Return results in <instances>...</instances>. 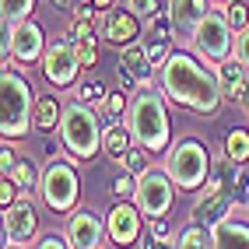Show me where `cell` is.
Wrapping results in <instances>:
<instances>
[{
  "label": "cell",
  "mask_w": 249,
  "mask_h": 249,
  "mask_svg": "<svg viewBox=\"0 0 249 249\" xmlns=\"http://www.w3.org/2000/svg\"><path fill=\"white\" fill-rule=\"evenodd\" d=\"M158 85L169 102L190 112H200V116H214L218 106L225 102L218 71H207L190 53H169V60L158 67Z\"/></svg>",
  "instance_id": "6da1fadb"
},
{
  "label": "cell",
  "mask_w": 249,
  "mask_h": 249,
  "mask_svg": "<svg viewBox=\"0 0 249 249\" xmlns=\"http://www.w3.org/2000/svg\"><path fill=\"white\" fill-rule=\"evenodd\" d=\"M126 126L141 147H147L151 155H161L169 147V112H165V91H155L151 85H144L134 98H130Z\"/></svg>",
  "instance_id": "7a4b0ae2"
},
{
  "label": "cell",
  "mask_w": 249,
  "mask_h": 249,
  "mask_svg": "<svg viewBox=\"0 0 249 249\" xmlns=\"http://www.w3.org/2000/svg\"><path fill=\"white\" fill-rule=\"evenodd\" d=\"M32 126H36V98H32V88L21 77V71L4 60V71H0V130H4V141L25 137Z\"/></svg>",
  "instance_id": "3957f363"
},
{
  "label": "cell",
  "mask_w": 249,
  "mask_h": 249,
  "mask_svg": "<svg viewBox=\"0 0 249 249\" xmlns=\"http://www.w3.org/2000/svg\"><path fill=\"white\" fill-rule=\"evenodd\" d=\"M102 134L106 126L98 123V116L88 102H67L63 106V120H60V141L63 147L71 151V158L77 161H88L102 151Z\"/></svg>",
  "instance_id": "277c9868"
},
{
  "label": "cell",
  "mask_w": 249,
  "mask_h": 249,
  "mask_svg": "<svg viewBox=\"0 0 249 249\" xmlns=\"http://www.w3.org/2000/svg\"><path fill=\"white\" fill-rule=\"evenodd\" d=\"M211 155H207V144H200L196 137L179 141L169 155H165V172L172 176V182L179 190H200L207 186L211 179Z\"/></svg>",
  "instance_id": "5b68a950"
},
{
  "label": "cell",
  "mask_w": 249,
  "mask_h": 249,
  "mask_svg": "<svg viewBox=\"0 0 249 249\" xmlns=\"http://www.w3.org/2000/svg\"><path fill=\"white\" fill-rule=\"evenodd\" d=\"M176 200V182L165 169H147L144 176H137V193H134V204L141 207V214L147 221L165 218Z\"/></svg>",
  "instance_id": "8992f818"
},
{
  "label": "cell",
  "mask_w": 249,
  "mask_h": 249,
  "mask_svg": "<svg viewBox=\"0 0 249 249\" xmlns=\"http://www.w3.org/2000/svg\"><path fill=\"white\" fill-rule=\"evenodd\" d=\"M77 172L71 169L67 161H53L46 165V172L39 179V193H42V204L53 211V214H67L77 204Z\"/></svg>",
  "instance_id": "52a82bcc"
},
{
  "label": "cell",
  "mask_w": 249,
  "mask_h": 249,
  "mask_svg": "<svg viewBox=\"0 0 249 249\" xmlns=\"http://www.w3.org/2000/svg\"><path fill=\"white\" fill-rule=\"evenodd\" d=\"M193 49L200 53L204 60H214V63H225L231 56V49H235V39H231V25L225 21V14H207V18L193 28V36H190Z\"/></svg>",
  "instance_id": "ba28073f"
},
{
  "label": "cell",
  "mask_w": 249,
  "mask_h": 249,
  "mask_svg": "<svg viewBox=\"0 0 249 249\" xmlns=\"http://www.w3.org/2000/svg\"><path fill=\"white\" fill-rule=\"evenodd\" d=\"M81 71H85V67H81V60H77V53H74L71 36H60L56 42H49V46H46L42 74H46L49 85H56V88H71L74 81H77Z\"/></svg>",
  "instance_id": "9c48e42d"
},
{
  "label": "cell",
  "mask_w": 249,
  "mask_h": 249,
  "mask_svg": "<svg viewBox=\"0 0 249 249\" xmlns=\"http://www.w3.org/2000/svg\"><path fill=\"white\" fill-rule=\"evenodd\" d=\"M7 53L18 63H36L46 56V36L36 21H18V25H4V60Z\"/></svg>",
  "instance_id": "30bf717a"
},
{
  "label": "cell",
  "mask_w": 249,
  "mask_h": 249,
  "mask_svg": "<svg viewBox=\"0 0 249 249\" xmlns=\"http://www.w3.org/2000/svg\"><path fill=\"white\" fill-rule=\"evenodd\" d=\"M231 207H235V200H231V193L221 186L218 179H207V186H204V193L193 200V211H190V221L193 225H207V228H214V225H221L228 214H231Z\"/></svg>",
  "instance_id": "8fae6325"
},
{
  "label": "cell",
  "mask_w": 249,
  "mask_h": 249,
  "mask_svg": "<svg viewBox=\"0 0 249 249\" xmlns=\"http://www.w3.org/2000/svg\"><path fill=\"white\" fill-rule=\"evenodd\" d=\"M106 231H109V242L112 246H134L141 235V207L137 204H126V200H116L106 214Z\"/></svg>",
  "instance_id": "7c38bea8"
},
{
  "label": "cell",
  "mask_w": 249,
  "mask_h": 249,
  "mask_svg": "<svg viewBox=\"0 0 249 249\" xmlns=\"http://www.w3.org/2000/svg\"><path fill=\"white\" fill-rule=\"evenodd\" d=\"M39 228V211L32 200H14L11 207H4V239L11 246H25Z\"/></svg>",
  "instance_id": "4fadbf2b"
},
{
  "label": "cell",
  "mask_w": 249,
  "mask_h": 249,
  "mask_svg": "<svg viewBox=\"0 0 249 249\" xmlns=\"http://www.w3.org/2000/svg\"><path fill=\"white\" fill-rule=\"evenodd\" d=\"M106 221L95 211H71L67 214V242L71 249H98Z\"/></svg>",
  "instance_id": "5bb4252c"
},
{
  "label": "cell",
  "mask_w": 249,
  "mask_h": 249,
  "mask_svg": "<svg viewBox=\"0 0 249 249\" xmlns=\"http://www.w3.org/2000/svg\"><path fill=\"white\" fill-rule=\"evenodd\" d=\"M141 36V21H137V14L130 11V7H123V11H106L102 14V39L109 42V46H116V49H123V46H130Z\"/></svg>",
  "instance_id": "9a60e30c"
},
{
  "label": "cell",
  "mask_w": 249,
  "mask_h": 249,
  "mask_svg": "<svg viewBox=\"0 0 249 249\" xmlns=\"http://www.w3.org/2000/svg\"><path fill=\"white\" fill-rule=\"evenodd\" d=\"M211 14L207 0H169V18H172V28L182 32V36H193V28L200 25Z\"/></svg>",
  "instance_id": "2e32d148"
},
{
  "label": "cell",
  "mask_w": 249,
  "mask_h": 249,
  "mask_svg": "<svg viewBox=\"0 0 249 249\" xmlns=\"http://www.w3.org/2000/svg\"><path fill=\"white\" fill-rule=\"evenodd\" d=\"M120 63H123V71L137 81V85H147L151 81V56H147V46L144 42H130L120 49Z\"/></svg>",
  "instance_id": "e0dca14e"
},
{
  "label": "cell",
  "mask_w": 249,
  "mask_h": 249,
  "mask_svg": "<svg viewBox=\"0 0 249 249\" xmlns=\"http://www.w3.org/2000/svg\"><path fill=\"white\" fill-rule=\"evenodd\" d=\"M218 81H221L225 102H239V95H242L246 81H249V67H242L235 56H228L225 63H218Z\"/></svg>",
  "instance_id": "ac0fdd59"
},
{
  "label": "cell",
  "mask_w": 249,
  "mask_h": 249,
  "mask_svg": "<svg viewBox=\"0 0 249 249\" xmlns=\"http://www.w3.org/2000/svg\"><path fill=\"white\" fill-rule=\"evenodd\" d=\"M214 249H249V225L225 218L221 225H214Z\"/></svg>",
  "instance_id": "d6986e66"
},
{
  "label": "cell",
  "mask_w": 249,
  "mask_h": 249,
  "mask_svg": "<svg viewBox=\"0 0 249 249\" xmlns=\"http://www.w3.org/2000/svg\"><path fill=\"white\" fill-rule=\"evenodd\" d=\"M130 141H134L130 126H120V120H112V126H106V134H102V151L109 158H126Z\"/></svg>",
  "instance_id": "ffe728a7"
},
{
  "label": "cell",
  "mask_w": 249,
  "mask_h": 249,
  "mask_svg": "<svg viewBox=\"0 0 249 249\" xmlns=\"http://www.w3.org/2000/svg\"><path fill=\"white\" fill-rule=\"evenodd\" d=\"M63 120V109L53 95H39L36 98V130L39 134H49V130H56Z\"/></svg>",
  "instance_id": "44dd1931"
},
{
  "label": "cell",
  "mask_w": 249,
  "mask_h": 249,
  "mask_svg": "<svg viewBox=\"0 0 249 249\" xmlns=\"http://www.w3.org/2000/svg\"><path fill=\"white\" fill-rule=\"evenodd\" d=\"M176 249H214V231L207 228V225H186L179 231V242H176Z\"/></svg>",
  "instance_id": "7402d4cb"
},
{
  "label": "cell",
  "mask_w": 249,
  "mask_h": 249,
  "mask_svg": "<svg viewBox=\"0 0 249 249\" xmlns=\"http://www.w3.org/2000/svg\"><path fill=\"white\" fill-rule=\"evenodd\" d=\"M36 0H0V14H4V25H18V21H28Z\"/></svg>",
  "instance_id": "603a6c76"
},
{
  "label": "cell",
  "mask_w": 249,
  "mask_h": 249,
  "mask_svg": "<svg viewBox=\"0 0 249 249\" xmlns=\"http://www.w3.org/2000/svg\"><path fill=\"white\" fill-rule=\"evenodd\" d=\"M225 158H231V161H246L249 158V134L246 130H231L225 137Z\"/></svg>",
  "instance_id": "cb8c5ba5"
},
{
  "label": "cell",
  "mask_w": 249,
  "mask_h": 249,
  "mask_svg": "<svg viewBox=\"0 0 249 249\" xmlns=\"http://www.w3.org/2000/svg\"><path fill=\"white\" fill-rule=\"evenodd\" d=\"M221 14H225V21L231 25V32L249 28V4H246V0H231V4H225Z\"/></svg>",
  "instance_id": "d4e9b609"
},
{
  "label": "cell",
  "mask_w": 249,
  "mask_h": 249,
  "mask_svg": "<svg viewBox=\"0 0 249 249\" xmlns=\"http://www.w3.org/2000/svg\"><path fill=\"white\" fill-rule=\"evenodd\" d=\"M7 176L14 179V186H18V190H32V186H36V165H32V161L18 158V165H14Z\"/></svg>",
  "instance_id": "484cf974"
},
{
  "label": "cell",
  "mask_w": 249,
  "mask_h": 249,
  "mask_svg": "<svg viewBox=\"0 0 249 249\" xmlns=\"http://www.w3.org/2000/svg\"><path fill=\"white\" fill-rule=\"evenodd\" d=\"M106 95H109V91H106L102 81H85V85L77 88V98H81V102H88V106H102Z\"/></svg>",
  "instance_id": "4316f807"
},
{
  "label": "cell",
  "mask_w": 249,
  "mask_h": 249,
  "mask_svg": "<svg viewBox=\"0 0 249 249\" xmlns=\"http://www.w3.org/2000/svg\"><path fill=\"white\" fill-rule=\"evenodd\" d=\"M123 165H126V172L130 176H144L147 172V147H130L126 151V158H123Z\"/></svg>",
  "instance_id": "83f0119b"
},
{
  "label": "cell",
  "mask_w": 249,
  "mask_h": 249,
  "mask_svg": "<svg viewBox=\"0 0 249 249\" xmlns=\"http://www.w3.org/2000/svg\"><path fill=\"white\" fill-rule=\"evenodd\" d=\"M137 18H155V14H165V0H130L126 4Z\"/></svg>",
  "instance_id": "f1b7e54d"
},
{
  "label": "cell",
  "mask_w": 249,
  "mask_h": 249,
  "mask_svg": "<svg viewBox=\"0 0 249 249\" xmlns=\"http://www.w3.org/2000/svg\"><path fill=\"white\" fill-rule=\"evenodd\" d=\"M102 109H106L109 120H120L123 109H126V95H123V91H109V95H106V102H102Z\"/></svg>",
  "instance_id": "f546056e"
},
{
  "label": "cell",
  "mask_w": 249,
  "mask_h": 249,
  "mask_svg": "<svg viewBox=\"0 0 249 249\" xmlns=\"http://www.w3.org/2000/svg\"><path fill=\"white\" fill-rule=\"evenodd\" d=\"M112 193H116V200H126V196H134V193H137V179L130 176V172L120 176V179L112 182Z\"/></svg>",
  "instance_id": "4dcf8cb0"
},
{
  "label": "cell",
  "mask_w": 249,
  "mask_h": 249,
  "mask_svg": "<svg viewBox=\"0 0 249 249\" xmlns=\"http://www.w3.org/2000/svg\"><path fill=\"white\" fill-rule=\"evenodd\" d=\"M231 56H235L242 67H249V28H242L235 36V49H231Z\"/></svg>",
  "instance_id": "1f68e13d"
},
{
  "label": "cell",
  "mask_w": 249,
  "mask_h": 249,
  "mask_svg": "<svg viewBox=\"0 0 249 249\" xmlns=\"http://www.w3.org/2000/svg\"><path fill=\"white\" fill-rule=\"evenodd\" d=\"M144 46H147V56H151L155 67H161L169 60V42H144Z\"/></svg>",
  "instance_id": "d6a6232c"
},
{
  "label": "cell",
  "mask_w": 249,
  "mask_h": 249,
  "mask_svg": "<svg viewBox=\"0 0 249 249\" xmlns=\"http://www.w3.org/2000/svg\"><path fill=\"white\" fill-rule=\"evenodd\" d=\"M141 249H176V242L169 235H155V231H147V239H144Z\"/></svg>",
  "instance_id": "836d02e7"
},
{
  "label": "cell",
  "mask_w": 249,
  "mask_h": 249,
  "mask_svg": "<svg viewBox=\"0 0 249 249\" xmlns=\"http://www.w3.org/2000/svg\"><path fill=\"white\" fill-rule=\"evenodd\" d=\"M18 165V151L14 147H7V141H4V147H0V169H4V176Z\"/></svg>",
  "instance_id": "e575fe53"
},
{
  "label": "cell",
  "mask_w": 249,
  "mask_h": 249,
  "mask_svg": "<svg viewBox=\"0 0 249 249\" xmlns=\"http://www.w3.org/2000/svg\"><path fill=\"white\" fill-rule=\"evenodd\" d=\"M14 193H18L14 179H11V176H4V186H0V204H4V207H11V204H14Z\"/></svg>",
  "instance_id": "d590c367"
},
{
  "label": "cell",
  "mask_w": 249,
  "mask_h": 249,
  "mask_svg": "<svg viewBox=\"0 0 249 249\" xmlns=\"http://www.w3.org/2000/svg\"><path fill=\"white\" fill-rule=\"evenodd\" d=\"M74 14H77V18H88V21H95V18H98V7L91 4V0H81V4H74Z\"/></svg>",
  "instance_id": "8d00e7d4"
},
{
  "label": "cell",
  "mask_w": 249,
  "mask_h": 249,
  "mask_svg": "<svg viewBox=\"0 0 249 249\" xmlns=\"http://www.w3.org/2000/svg\"><path fill=\"white\" fill-rule=\"evenodd\" d=\"M36 249H71V242L63 239V235H46V239H39Z\"/></svg>",
  "instance_id": "74e56055"
},
{
  "label": "cell",
  "mask_w": 249,
  "mask_h": 249,
  "mask_svg": "<svg viewBox=\"0 0 249 249\" xmlns=\"http://www.w3.org/2000/svg\"><path fill=\"white\" fill-rule=\"evenodd\" d=\"M239 109L249 116V81H246V88H242V95H239Z\"/></svg>",
  "instance_id": "f35d334b"
},
{
  "label": "cell",
  "mask_w": 249,
  "mask_h": 249,
  "mask_svg": "<svg viewBox=\"0 0 249 249\" xmlns=\"http://www.w3.org/2000/svg\"><path fill=\"white\" fill-rule=\"evenodd\" d=\"M74 4V0H49V7H53V11H67Z\"/></svg>",
  "instance_id": "ab89813d"
},
{
  "label": "cell",
  "mask_w": 249,
  "mask_h": 249,
  "mask_svg": "<svg viewBox=\"0 0 249 249\" xmlns=\"http://www.w3.org/2000/svg\"><path fill=\"white\" fill-rule=\"evenodd\" d=\"M91 4H95L98 11H109V7H112V0H91Z\"/></svg>",
  "instance_id": "60d3db41"
},
{
  "label": "cell",
  "mask_w": 249,
  "mask_h": 249,
  "mask_svg": "<svg viewBox=\"0 0 249 249\" xmlns=\"http://www.w3.org/2000/svg\"><path fill=\"white\" fill-rule=\"evenodd\" d=\"M4 249H7V246H4ZM11 249H21V246H11Z\"/></svg>",
  "instance_id": "b9f144b4"
},
{
  "label": "cell",
  "mask_w": 249,
  "mask_h": 249,
  "mask_svg": "<svg viewBox=\"0 0 249 249\" xmlns=\"http://www.w3.org/2000/svg\"><path fill=\"white\" fill-rule=\"evenodd\" d=\"M221 4H231V0H221Z\"/></svg>",
  "instance_id": "7bdbcfd3"
}]
</instances>
